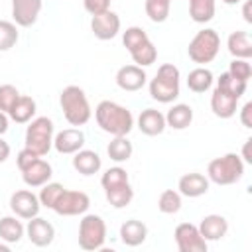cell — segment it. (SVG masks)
<instances>
[{
	"instance_id": "4316f807",
	"label": "cell",
	"mask_w": 252,
	"mask_h": 252,
	"mask_svg": "<svg viewBox=\"0 0 252 252\" xmlns=\"http://www.w3.org/2000/svg\"><path fill=\"white\" fill-rule=\"evenodd\" d=\"M26 232V226L18 220V217H2L0 219V240L8 244H18Z\"/></svg>"
},
{
	"instance_id": "ba28073f",
	"label": "cell",
	"mask_w": 252,
	"mask_h": 252,
	"mask_svg": "<svg viewBox=\"0 0 252 252\" xmlns=\"http://www.w3.org/2000/svg\"><path fill=\"white\" fill-rule=\"evenodd\" d=\"M106 242V222L98 215H85L79 222V246L83 250H98Z\"/></svg>"
},
{
	"instance_id": "e575fe53",
	"label": "cell",
	"mask_w": 252,
	"mask_h": 252,
	"mask_svg": "<svg viewBox=\"0 0 252 252\" xmlns=\"http://www.w3.org/2000/svg\"><path fill=\"white\" fill-rule=\"evenodd\" d=\"M217 87L224 89L226 93L234 94L236 98H240V96L246 93V83H244V81H240V79H234L228 71H226V73H222V75L217 79Z\"/></svg>"
},
{
	"instance_id": "7dc6e473",
	"label": "cell",
	"mask_w": 252,
	"mask_h": 252,
	"mask_svg": "<svg viewBox=\"0 0 252 252\" xmlns=\"http://www.w3.org/2000/svg\"><path fill=\"white\" fill-rule=\"evenodd\" d=\"M0 252H10V244L8 242H0Z\"/></svg>"
},
{
	"instance_id": "8fae6325",
	"label": "cell",
	"mask_w": 252,
	"mask_h": 252,
	"mask_svg": "<svg viewBox=\"0 0 252 252\" xmlns=\"http://www.w3.org/2000/svg\"><path fill=\"white\" fill-rule=\"evenodd\" d=\"M10 209H12V213L18 219L30 220V219H33V217L39 215L41 205H39V199H37L35 193H32L30 189H20V191L12 193V197H10Z\"/></svg>"
},
{
	"instance_id": "ab89813d",
	"label": "cell",
	"mask_w": 252,
	"mask_h": 252,
	"mask_svg": "<svg viewBox=\"0 0 252 252\" xmlns=\"http://www.w3.org/2000/svg\"><path fill=\"white\" fill-rule=\"evenodd\" d=\"M83 6L91 16H96L110 10V0H83Z\"/></svg>"
},
{
	"instance_id": "74e56055",
	"label": "cell",
	"mask_w": 252,
	"mask_h": 252,
	"mask_svg": "<svg viewBox=\"0 0 252 252\" xmlns=\"http://www.w3.org/2000/svg\"><path fill=\"white\" fill-rule=\"evenodd\" d=\"M18 98H20V91L14 85H0V110L2 112L8 114Z\"/></svg>"
},
{
	"instance_id": "8d00e7d4",
	"label": "cell",
	"mask_w": 252,
	"mask_h": 252,
	"mask_svg": "<svg viewBox=\"0 0 252 252\" xmlns=\"http://www.w3.org/2000/svg\"><path fill=\"white\" fill-rule=\"evenodd\" d=\"M128 181H130L128 173H126V169H124V167H120V165L106 169V171L102 173V177H100V185H102V189H108V187H116V185L128 183Z\"/></svg>"
},
{
	"instance_id": "ffe728a7",
	"label": "cell",
	"mask_w": 252,
	"mask_h": 252,
	"mask_svg": "<svg viewBox=\"0 0 252 252\" xmlns=\"http://www.w3.org/2000/svg\"><path fill=\"white\" fill-rule=\"evenodd\" d=\"M199 232L207 242L209 240H220L228 232V220L222 215H207L199 222Z\"/></svg>"
},
{
	"instance_id": "484cf974",
	"label": "cell",
	"mask_w": 252,
	"mask_h": 252,
	"mask_svg": "<svg viewBox=\"0 0 252 252\" xmlns=\"http://www.w3.org/2000/svg\"><path fill=\"white\" fill-rule=\"evenodd\" d=\"M35 100L28 94H20V98L16 100V104L12 106V110L8 112V116L16 122V124H28L33 114H35Z\"/></svg>"
},
{
	"instance_id": "bcb514c9",
	"label": "cell",
	"mask_w": 252,
	"mask_h": 252,
	"mask_svg": "<svg viewBox=\"0 0 252 252\" xmlns=\"http://www.w3.org/2000/svg\"><path fill=\"white\" fill-rule=\"evenodd\" d=\"M6 130H8V114L0 110V136L6 134Z\"/></svg>"
},
{
	"instance_id": "f546056e",
	"label": "cell",
	"mask_w": 252,
	"mask_h": 252,
	"mask_svg": "<svg viewBox=\"0 0 252 252\" xmlns=\"http://www.w3.org/2000/svg\"><path fill=\"white\" fill-rule=\"evenodd\" d=\"M215 0H189V16L197 24H207L215 18Z\"/></svg>"
},
{
	"instance_id": "f6af8a7d",
	"label": "cell",
	"mask_w": 252,
	"mask_h": 252,
	"mask_svg": "<svg viewBox=\"0 0 252 252\" xmlns=\"http://www.w3.org/2000/svg\"><path fill=\"white\" fill-rule=\"evenodd\" d=\"M250 8H252V4H250V0H246V2H244V8H242V16H244V22H248V24H252Z\"/></svg>"
},
{
	"instance_id": "d6986e66",
	"label": "cell",
	"mask_w": 252,
	"mask_h": 252,
	"mask_svg": "<svg viewBox=\"0 0 252 252\" xmlns=\"http://www.w3.org/2000/svg\"><path fill=\"white\" fill-rule=\"evenodd\" d=\"M209 177H205L203 173H197V171H191V173H185L179 177V183H177V189L183 197H189V199H195V197H201L209 191Z\"/></svg>"
},
{
	"instance_id": "9c48e42d",
	"label": "cell",
	"mask_w": 252,
	"mask_h": 252,
	"mask_svg": "<svg viewBox=\"0 0 252 252\" xmlns=\"http://www.w3.org/2000/svg\"><path fill=\"white\" fill-rule=\"evenodd\" d=\"M89 207H91V199L85 191L63 189V193L57 197L51 211H55L61 217H77V215H85Z\"/></svg>"
},
{
	"instance_id": "7402d4cb",
	"label": "cell",
	"mask_w": 252,
	"mask_h": 252,
	"mask_svg": "<svg viewBox=\"0 0 252 252\" xmlns=\"http://www.w3.org/2000/svg\"><path fill=\"white\" fill-rule=\"evenodd\" d=\"M148 238V226L138 220V219H130L126 222H122L120 226V240L126 246H140L142 242H146Z\"/></svg>"
},
{
	"instance_id": "4fadbf2b",
	"label": "cell",
	"mask_w": 252,
	"mask_h": 252,
	"mask_svg": "<svg viewBox=\"0 0 252 252\" xmlns=\"http://www.w3.org/2000/svg\"><path fill=\"white\" fill-rule=\"evenodd\" d=\"M26 234H28V238H30V242H32L33 246L43 248V246H49V244L53 242V238H55V228H53V224H51L47 219H41V217L37 215V217H33V219L28 220Z\"/></svg>"
},
{
	"instance_id": "30bf717a",
	"label": "cell",
	"mask_w": 252,
	"mask_h": 252,
	"mask_svg": "<svg viewBox=\"0 0 252 252\" xmlns=\"http://www.w3.org/2000/svg\"><path fill=\"white\" fill-rule=\"evenodd\" d=\"M175 244L179 252H207V240L201 236L199 226L191 222H181L173 230Z\"/></svg>"
},
{
	"instance_id": "7c38bea8",
	"label": "cell",
	"mask_w": 252,
	"mask_h": 252,
	"mask_svg": "<svg viewBox=\"0 0 252 252\" xmlns=\"http://www.w3.org/2000/svg\"><path fill=\"white\" fill-rule=\"evenodd\" d=\"M43 2L41 0H12V18L20 28H30L37 22Z\"/></svg>"
},
{
	"instance_id": "60d3db41",
	"label": "cell",
	"mask_w": 252,
	"mask_h": 252,
	"mask_svg": "<svg viewBox=\"0 0 252 252\" xmlns=\"http://www.w3.org/2000/svg\"><path fill=\"white\" fill-rule=\"evenodd\" d=\"M35 158H41V156H37L35 152H32L30 148H24V150H20L18 152V156H16V163H18V169L22 171L24 167H28Z\"/></svg>"
},
{
	"instance_id": "8992f818",
	"label": "cell",
	"mask_w": 252,
	"mask_h": 252,
	"mask_svg": "<svg viewBox=\"0 0 252 252\" xmlns=\"http://www.w3.org/2000/svg\"><path fill=\"white\" fill-rule=\"evenodd\" d=\"M219 49H220V35L215 30L205 28V30L197 32L193 35V39L189 41L187 55H189V59L193 63L207 65L219 55Z\"/></svg>"
},
{
	"instance_id": "d590c367",
	"label": "cell",
	"mask_w": 252,
	"mask_h": 252,
	"mask_svg": "<svg viewBox=\"0 0 252 252\" xmlns=\"http://www.w3.org/2000/svg\"><path fill=\"white\" fill-rule=\"evenodd\" d=\"M63 185L61 183H45V185H41V191H39V195H37V199H39V205L41 207H45V209H53V205H55V201H57V197L63 193Z\"/></svg>"
},
{
	"instance_id": "7a4b0ae2",
	"label": "cell",
	"mask_w": 252,
	"mask_h": 252,
	"mask_svg": "<svg viewBox=\"0 0 252 252\" xmlns=\"http://www.w3.org/2000/svg\"><path fill=\"white\" fill-rule=\"evenodd\" d=\"M59 104H61L65 120L71 126H83L91 120L93 110H91L89 98L81 87H77V85L65 87L59 94Z\"/></svg>"
},
{
	"instance_id": "52a82bcc",
	"label": "cell",
	"mask_w": 252,
	"mask_h": 252,
	"mask_svg": "<svg viewBox=\"0 0 252 252\" xmlns=\"http://www.w3.org/2000/svg\"><path fill=\"white\" fill-rule=\"evenodd\" d=\"M26 148L35 152L37 156H47L53 148V120L47 116H37L28 122L26 128Z\"/></svg>"
},
{
	"instance_id": "f1b7e54d",
	"label": "cell",
	"mask_w": 252,
	"mask_h": 252,
	"mask_svg": "<svg viewBox=\"0 0 252 252\" xmlns=\"http://www.w3.org/2000/svg\"><path fill=\"white\" fill-rule=\"evenodd\" d=\"M104 195H106V201L114 207V209H124L126 205L132 203L134 199V189L128 183H122V185H116V187H108L104 189Z\"/></svg>"
},
{
	"instance_id": "44dd1931",
	"label": "cell",
	"mask_w": 252,
	"mask_h": 252,
	"mask_svg": "<svg viewBox=\"0 0 252 252\" xmlns=\"http://www.w3.org/2000/svg\"><path fill=\"white\" fill-rule=\"evenodd\" d=\"M138 128L146 136H159L165 130V114L156 108H146L138 116Z\"/></svg>"
},
{
	"instance_id": "83f0119b",
	"label": "cell",
	"mask_w": 252,
	"mask_h": 252,
	"mask_svg": "<svg viewBox=\"0 0 252 252\" xmlns=\"http://www.w3.org/2000/svg\"><path fill=\"white\" fill-rule=\"evenodd\" d=\"M132 152H134L132 142H130L126 136H114V138L110 140V144L106 146L108 158H110L112 161H116V163L128 161V159L132 158Z\"/></svg>"
},
{
	"instance_id": "1f68e13d",
	"label": "cell",
	"mask_w": 252,
	"mask_h": 252,
	"mask_svg": "<svg viewBox=\"0 0 252 252\" xmlns=\"http://www.w3.org/2000/svg\"><path fill=\"white\" fill-rule=\"evenodd\" d=\"M158 209L163 215H173L181 209V193L175 189H165L158 197Z\"/></svg>"
},
{
	"instance_id": "d4e9b609",
	"label": "cell",
	"mask_w": 252,
	"mask_h": 252,
	"mask_svg": "<svg viewBox=\"0 0 252 252\" xmlns=\"http://www.w3.org/2000/svg\"><path fill=\"white\" fill-rule=\"evenodd\" d=\"M193 122V108L189 104H173L165 114V126L173 130H185Z\"/></svg>"
},
{
	"instance_id": "f35d334b",
	"label": "cell",
	"mask_w": 252,
	"mask_h": 252,
	"mask_svg": "<svg viewBox=\"0 0 252 252\" xmlns=\"http://www.w3.org/2000/svg\"><path fill=\"white\" fill-rule=\"evenodd\" d=\"M228 73L234 77V79H240L244 83H248L250 75H252V67L248 63V59H232L230 67H228Z\"/></svg>"
},
{
	"instance_id": "2e32d148",
	"label": "cell",
	"mask_w": 252,
	"mask_h": 252,
	"mask_svg": "<svg viewBox=\"0 0 252 252\" xmlns=\"http://www.w3.org/2000/svg\"><path fill=\"white\" fill-rule=\"evenodd\" d=\"M51 175H53L51 163L41 158H35L28 167L22 169V179L28 187H41L51 179Z\"/></svg>"
},
{
	"instance_id": "b9f144b4",
	"label": "cell",
	"mask_w": 252,
	"mask_h": 252,
	"mask_svg": "<svg viewBox=\"0 0 252 252\" xmlns=\"http://www.w3.org/2000/svg\"><path fill=\"white\" fill-rule=\"evenodd\" d=\"M240 122L246 128H252V102H246L240 110Z\"/></svg>"
},
{
	"instance_id": "277c9868",
	"label": "cell",
	"mask_w": 252,
	"mask_h": 252,
	"mask_svg": "<svg viewBox=\"0 0 252 252\" xmlns=\"http://www.w3.org/2000/svg\"><path fill=\"white\" fill-rule=\"evenodd\" d=\"M179 69L173 63L159 65L156 77L150 81V96L158 102L169 104L179 96Z\"/></svg>"
},
{
	"instance_id": "6da1fadb",
	"label": "cell",
	"mask_w": 252,
	"mask_h": 252,
	"mask_svg": "<svg viewBox=\"0 0 252 252\" xmlns=\"http://www.w3.org/2000/svg\"><path fill=\"white\" fill-rule=\"evenodd\" d=\"M94 120L100 126L102 132L110 136H128L134 128V116L132 112L112 100H100L94 108Z\"/></svg>"
},
{
	"instance_id": "836d02e7",
	"label": "cell",
	"mask_w": 252,
	"mask_h": 252,
	"mask_svg": "<svg viewBox=\"0 0 252 252\" xmlns=\"http://www.w3.org/2000/svg\"><path fill=\"white\" fill-rule=\"evenodd\" d=\"M18 28L14 22L0 20V51H8L18 43Z\"/></svg>"
},
{
	"instance_id": "3957f363",
	"label": "cell",
	"mask_w": 252,
	"mask_h": 252,
	"mask_svg": "<svg viewBox=\"0 0 252 252\" xmlns=\"http://www.w3.org/2000/svg\"><path fill=\"white\" fill-rule=\"evenodd\" d=\"M122 43L128 49L132 61L138 67H148L152 63H156L158 59V49L152 43V39L148 37V33L140 28V26H130L126 28V32L122 33Z\"/></svg>"
},
{
	"instance_id": "603a6c76",
	"label": "cell",
	"mask_w": 252,
	"mask_h": 252,
	"mask_svg": "<svg viewBox=\"0 0 252 252\" xmlns=\"http://www.w3.org/2000/svg\"><path fill=\"white\" fill-rule=\"evenodd\" d=\"M226 47L234 59H250L252 57V37L248 32H242V30L232 32L226 39Z\"/></svg>"
},
{
	"instance_id": "4dcf8cb0",
	"label": "cell",
	"mask_w": 252,
	"mask_h": 252,
	"mask_svg": "<svg viewBox=\"0 0 252 252\" xmlns=\"http://www.w3.org/2000/svg\"><path fill=\"white\" fill-rule=\"evenodd\" d=\"M213 81H215V77H213V73L207 67H197V69L189 71V75H187V87L193 93H205V91H209L211 85H213Z\"/></svg>"
},
{
	"instance_id": "ee69618b",
	"label": "cell",
	"mask_w": 252,
	"mask_h": 252,
	"mask_svg": "<svg viewBox=\"0 0 252 252\" xmlns=\"http://www.w3.org/2000/svg\"><path fill=\"white\" fill-rule=\"evenodd\" d=\"M250 146H252V138H248L246 142H244V148H242V161H246V163H252V154H250Z\"/></svg>"
},
{
	"instance_id": "c3c4849f",
	"label": "cell",
	"mask_w": 252,
	"mask_h": 252,
	"mask_svg": "<svg viewBox=\"0 0 252 252\" xmlns=\"http://www.w3.org/2000/svg\"><path fill=\"white\" fill-rule=\"evenodd\" d=\"M222 2H224V4H230V6H232V4H238V2H242V0H222Z\"/></svg>"
},
{
	"instance_id": "ac0fdd59",
	"label": "cell",
	"mask_w": 252,
	"mask_h": 252,
	"mask_svg": "<svg viewBox=\"0 0 252 252\" xmlns=\"http://www.w3.org/2000/svg\"><path fill=\"white\" fill-rule=\"evenodd\" d=\"M240 98H236L234 94L226 93L220 87H215L213 94H211V110L215 116L219 118H232L236 114V104Z\"/></svg>"
},
{
	"instance_id": "e0dca14e",
	"label": "cell",
	"mask_w": 252,
	"mask_h": 252,
	"mask_svg": "<svg viewBox=\"0 0 252 252\" xmlns=\"http://www.w3.org/2000/svg\"><path fill=\"white\" fill-rule=\"evenodd\" d=\"M83 146H85V134L79 128H67L53 136V148L59 154L69 156V154L83 150Z\"/></svg>"
},
{
	"instance_id": "cb8c5ba5",
	"label": "cell",
	"mask_w": 252,
	"mask_h": 252,
	"mask_svg": "<svg viewBox=\"0 0 252 252\" xmlns=\"http://www.w3.org/2000/svg\"><path fill=\"white\" fill-rule=\"evenodd\" d=\"M73 167L81 173V175H94L100 171L102 167V159L96 152L93 150H79L73 154Z\"/></svg>"
},
{
	"instance_id": "5bb4252c",
	"label": "cell",
	"mask_w": 252,
	"mask_h": 252,
	"mask_svg": "<svg viewBox=\"0 0 252 252\" xmlns=\"http://www.w3.org/2000/svg\"><path fill=\"white\" fill-rule=\"evenodd\" d=\"M91 30L96 39H102V41L112 39L120 32V18H118V14H114L110 10L96 14L91 18Z\"/></svg>"
},
{
	"instance_id": "5b68a950",
	"label": "cell",
	"mask_w": 252,
	"mask_h": 252,
	"mask_svg": "<svg viewBox=\"0 0 252 252\" xmlns=\"http://www.w3.org/2000/svg\"><path fill=\"white\" fill-rule=\"evenodd\" d=\"M242 175H244V161L238 154L232 152L211 159L207 165V177L217 185H232L240 181Z\"/></svg>"
},
{
	"instance_id": "d6a6232c",
	"label": "cell",
	"mask_w": 252,
	"mask_h": 252,
	"mask_svg": "<svg viewBox=\"0 0 252 252\" xmlns=\"http://www.w3.org/2000/svg\"><path fill=\"white\" fill-rule=\"evenodd\" d=\"M169 8H171V0H146L144 4L146 16L156 24H161L167 20Z\"/></svg>"
},
{
	"instance_id": "9a60e30c",
	"label": "cell",
	"mask_w": 252,
	"mask_h": 252,
	"mask_svg": "<svg viewBox=\"0 0 252 252\" xmlns=\"http://www.w3.org/2000/svg\"><path fill=\"white\" fill-rule=\"evenodd\" d=\"M146 71L138 65H124L116 73V85L126 93H136L146 85Z\"/></svg>"
},
{
	"instance_id": "7bdbcfd3",
	"label": "cell",
	"mask_w": 252,
	"mask_h": 252,
	"mask_svg": "<svg viewBox=\"0 0 252 252\" xmlns=\"http://www.w3.org/2000/svg\"><path fill=\"white\" fill-rule=\"evenodd\" d=\"M8 158H10V144L0 136V163H4Z\"/></svg>"
}]
</instances>
